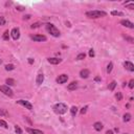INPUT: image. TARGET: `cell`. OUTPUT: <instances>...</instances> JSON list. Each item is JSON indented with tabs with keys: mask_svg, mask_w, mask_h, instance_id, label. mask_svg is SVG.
Here are the masks:
<instances>
[{
	"mask_svg": "<svg viewBox=\"0 0 134 134\" xmlns=\"http://www.w3.org/2000/svg\"><path fill=\"white\" fill-rule=\"evenodd\" d=\"M89 75H90V71L88 69H82L81 72H80V76L82 79H87Z\"/></svg>",
	"mask_w": 134,
	"mask_h": 134,
	"instance_id": "cell-12",
	"label": "cell"
},
{
	"mask_svg": "<svg viewBox=\"0 0 134 134\" xmlns=\"http://www.w3.org/2000/svg\"><path fill=\"white\" fill-rule=\"evenodd\" d=\"M107 16V13L104 10H97V9H93V10H89L86 13V17L90 18V19H97V18H102Z\"/></svg>",
	"mask_w": 134,
	"mask_h": 134,
	"instance_id": "cell-1",
	"label": "cell"
},
{
	"mask_svg": "<svg viewBox=\"0 0 134 134\" xmlns=\"http://www.w3.org/2000/svg\"><path fill=\"white\" fill-rule=\"evenodd\" d=\"M70 113H71L72 116H75L76 113H77V108H76L75 106H72V107L70 108Z\"/></svg>",
	"mask_w": 134,
	"mask_h": 134,
	"instance_id": "cell-18",
	"label": "cell"
},
{
	"mask_svg": "<svg viewBox=\"0 0 134 134\" xmlns=\"http://www.w3.org/2000/svg\"><path fill=\"white\" fill-rule=\"evenodd\" d=\"M124 67L127 69V70H129V71H134V65H133V63L132 62H130V61H126L125 63H124Z\"/></svg>",
	"mask_w": 134,
	"mask_h": 134,
	"instance_id": "cell-10",
	"label": "cell"
},
{
	"mask_svg": "<svg viewBox=\"0 0 134 134\" xmlns=\"http://www.w3.org/2000/svg\"><path fill=\"white\" fill-rule=\"evenodd\" d=\"M5 83L7 84V86H14V85H15V80H13V79L8 77V79H6Z\"/></svg>",
	"mask_w": 134,
	"mask_h": 134,
	"instance_id": "cell-19",
	"label": "cell"
},
{
	"mask_svg": "<svg viewBox=\"0 0 134 134\" xmlns=\"http://www.w3.org/2000/svg\"><path fill=\"white\" fill-rule=\"evenodd\" d=\"M0 115H3V116H8V112H7L5 109H0Z\"/></svg>",
	"mask_w": 134,
	"mask_h": 134,
	"instance_id": "cell-28",
	"label": "cell"
},
{
	"mask_svg": "<svg viewBox=\"0 0 134 134\" xmlns=\"http://www.w3.org/2000/svg\"><path fill=\"white\" fill-rule=\"evenodd\" d=\"M30 15H25L24 17H23V20H28V19H30Z\"/></svg>",
	"mask_w": 134,
	"mask_h": 134,
	"instance_id": "cell-37",
	"label": "cell"
},
{
	"mask_svg": "<svg viewBox=\"0 0 134 134\" xmlns=\"http://www.w3.org/2000/svg\"><path fill=\"white\" fill-rule=\"evenodd\" d=\"M122 119H124V121H130V120H131V114H130V113H126V114H124Z\"/></svg>",
	"mask_w": 134,
	"mask_h": 134,
	"instance_id": "cell-20",
	"label": "cell"
},
{
	"mask_svg": "<svg viewBox=\"0 0 134 134\" xmlns=\"http://www.w3.org/2000/svg\"><path fill=\"white\" fill-rule=\"evenodd\" d=\"M106 134H113V131H112V130H108V131L106 132Z\"/></svg>",
	"mask_w": 134,
	"mask_h": 134,
	"instance_id": "cell-41",
	"label": "cell"
},
{
	"mask_svg": "<svg viewBox=\"0 0 134 134\" xmlns=\"http://www.w3.org/2000/svg\"><path fill=\"white\" fill-rule=\"evenodd\" d=\"M47 61H48V63H50V64H53V65H57V64H59V63H61V59H59V58H48L47 59Z\"/></svg>",
	"mask_w": 134,
	"mask_h": 134,
	"instance_id": "cell-13",
	"label": "cell"
},
{
	"mask_svg": "<svg viewBox=\"0 0 134 134\" xmlns=\"http://www.w3.org/2000/svg\"><path fill=\"white\" fill-rule=\"evenodd\" d=\"M112 68H113V63H112V62H110V63L108 64V66H107V72H108V73H110V72L112 71Z\"/></svg>",
	"mask_w": 134,
	"mask_h": 134,
	"instance_id": "cell-25",
	"label": "cell"
},
{
	"mask_svg": "<svg viewBox=\"0 0 134 134\" xmlns=\"http://www.w3.org/2000/svg\"><path fill=\"white\" fill-rule=\"evenodd\" d=\"M10 36H12V38L14 39V40H18L19 38H20V29L18 28V27H14L12 30H10Z\"/></svg>",
	"mask_w": 134,
	"mask_h": 134,
	"instance_id": "cell-5",
	"label": "cell"
},
{
	"mask_svg": "<svg viewBox=\"0 0 134 134\" xmlns=\"http://www.w3.org/2000/svg\"><path fill=\"white\" fill-rule=\"evenodd\" d=\"M46 30H47L51 36H53V37H55V38L60 37V31H59V29H58L53 24L47 23V24H46Z\"/></svg>",
	"mask_w": 134,
	"mask_h": 134,
	"instance_id": "cell-3",
	"label": "cell"
},
{
	"mask_svg": "<svg viewBox=\"0 0 134 134\" xmlns=\"http://www.w3.org/2000/svg\"><path fill=\"white\" fill-rule=\"evenodd\" d=\"M0 91H1L3 94H5V95H7V96H9V97L14 95L13 90H12L7 85H0Z\"/></svg>",
	"mask_w": 134,
	"mask_h": 134,
	"instance_id": "cell-4",
	"label": "cell"
},
{
	"mask_svg": "<svg viewBox=\"0 0 134 134\" xmlns=\"http://www.w3.org/2000/svg\"><path fill=\"white\" fill-rule=\"evenodd\" d=\"M1 63H2V61H1V60H0V64H1Z\"/></svg>",
	"mask_w": 134,
	"mask_h": 134,
	"instance_id": "cell-42",
	"label": "cell"
},
{
	"mask_svg": "<svg viewBox=\"0 0 134 134\" xmlns=\"http://www.w3.org/2000/svg\"><path fill=\"white\" fill-rule=\"evenodd\" d=\"M17 104H19V105H21V106L25 107V108H26V109H28V110H31V109H32V105H31L28 100L19 99V100H17Z\"/></svg>",
	"mask_w": 134,
	"mask_h": 134,
	"instance_id": "cell-6",
	"label": "cell"
},
{
	"mask_svg": "<svg viewBox=\"0 0 134 134\" xmlns=\"http://www.w3.org/2000/svg\"><path fill=\"white\" fill-rule=\"evenodd\" d=\"M94 55H95V53H94V50L91 48V49L89 50V57H90V58H93Z\"/></svg>",
	"mask_w": 134,
	"mask_h": 134,
	"instance_id": "cell-33",
	"label": "cell"
},
{
	"mask_svg": "<svg viewBox=\"0 0 134 134\" xmlns=\"http://www.w3.org/2000/svg\"><path fill=\"white\" fill-rule=\"evenodd\" d=\"M134 87V80H131L130 82H129V88H133Z\"/></svg>",
	"mask_w": 134,
	"mask_h": 134,
	"instance_id": "cell-36",
	"label": "cell"
},
{
	"mask_svg": "<svg viewBox=\"0 0 134 134\" xmlns=\"http://www.w3.org/2000/svg\"><path fill=\"white\" fill-rule=\"evenodd\" d=\"M31 40H34L36 42H43V41H46L47 38L44 35H34V36H31Z\"/></svg>",
	"mask_w": 134,
	"mask_h": 134,
	"instance_id": "cell-7",
	"label": "cell"
},
{
	"mask_svg": "<svg viewBox=\"0 0 134 134\" xmlns=\"http://www.w3.org/2000/svg\"><path fill=\"white\" fill-rule=\"evenodd\" d=\"M87 109H88L87 106H85L84 108H82V110H81V114H85V113L87 112Z\"/></svg>",
	"mask_w": 134,
	"mask_h": 134,
	"instance_id": "cell-35",
	"label": "cell"
},
{
	"mask_svg": "<svg viewBox=\"0 0 134 134\" xmlns=\"http://www.w3.org/2000/svg\"><path fill=\"white\" fill-rule=\"evenodd\" d=\"M94 81H95V82H99V81H100V77H99V76H95Z\"/></svg>",
	"mask_w": 134,
	"mask_h": 134,
	"instance_id": "cell-40",
	"label": "cell"
},
{
	"mask_svg": "<svg viewBox=\"0 0 134 134\" xmlns=\"http://www.w3.org/2000/svg\"><path fill=\"white\" fill-rule=\"evenodd\" d=\"M28 63H29V64H32V63H34V59L28 58Z\"/></svg>",
	"mask_w": 134,
	"mask_h": 134,
	"instance_id": "cell-39",
	"label": "cell"
},
{
	"mask_svg": "<svg viewBox=\"0 0 134 134\" xmlns=\"http://www.w3.org/2000/svg\"><path fill=\"white\" fill-rule=\"evenodd\" d=\"M115 98H116L117 100H121V99H122V94H121V92H117V93L115 94Z\"/></svg>",
	"mask_w": 134,
	"mask_h": 134,
	"instance_id": "cell-27",
	"label": "cell"
},
{
	"mask_svg": "<svg viewBox=\"0 0 134 134\" xmlns=\"http://www.w3.org/2000/svg\"><path fill=\"white\" fill-rule=\"evenodd\" d=\"M125 4H126V6H127L129 9H133V8H134V3H130V4L125 3Z\"/></svg>",
	"mask_w": 134,
	"mask_h": 134,
	"instance_id": "cell-32",
	"label": "cell"
},
{
	"mask_svg": "<svg viewBox=\"0 0 134 134\" xmlns=\"http://www.w3.org/2000/svg\"><path fill=\"white\" fill-rule=\"evenodd\" d=\"M67 80H68V75L67 74H65V73H63V74H61V75H59L58 77H57V83L58 84H64V83H66L67 82Z\"/></svg>",
	"mask_w": 134,
	"mask_h": 134,
	"instance_id": "cell-8",
	"label": "cell"
},
{
	"mask_svg": "<svg viewBox=\"0 0 134 134\" xmlns=\"http://www.w3.org/2000/svg\"><path fill=\"white\" fill-rule=\"evenodd\" d=\"M115 87H116V82H115V81H112V82H111V83L109 84V90L113 91Z\"/></svg>",
	"mask_w": 134,
	"mask_h": 134,
	"instance_id": "cell-22",
	"label": "cell"
},
{
	"mask_svg": "<svg viewBox=\"0 0 134 134\" xmlns=\"http://www.w3.org/2000/svg\"><path fill=\"white\" fill-rule=\"evenodd\" d=\"M15 69V66L13 65V64H7V65H5V70L6 71H12V70H14Z\"/></svg>",
	"mask_w": 134,
	"mask_h": 134,
	"instance_id": "cell-21",
	"label": "cell"
},
{
	"mask_svg": "<svg viewBox=\"0 0 134 134\" xmlns=\"http://www.w3.org/2000/svg\"><path fill=\"white\" fill-rule=\"evenodd\" d=\"M125 39H126L129 43H133V42H134V40H133V38H132V37H128V36H126V37H125Z\"/></svg>",
	"mask_w": 134,
	"mask_h": 134,
	"instance_id": "cell-31",
	"label": "cell"
},
{
	"mask_svg": "<svg viewBox=\"0 0 134 134\" xmlns=\"http://www.w3.org/2000/svg\"><path fill=\"white\" fill-rule=\"evenodd\" d=\"M25 130H26V132L29 133V134H44L42 131H40V130H38V129H34V128H26Z\"/></svg>",
	"mask_w": 134,
	"mask_h": 134,
	"instance_id": "cell-11",
	"label": "cell"
},
{
	"mask_svg": "<svg viewBox=\"0 0 134 134\" xmlns=\"http://www.w3.org/2000/svg\"><path fill=\"white\" fill-rule=\"evenodd\" d=\"M111 15L112 16H122V13L121 12H118V10H112L111 12Z\"/></svg>",
	"mask_w": 134,
	"mask_h": 134,
	"instance_id": "cell-26",
	"label": "cell"
},
{
	"mask_svg": "<svg viewBox=\"0 0 134 134\" xmlns=\"http://www.w3.org/2000/svg\"><path fill=\"white\" fill-rule=\"evenodd\" d=\"M53 111L57 113V114H60V115H62V114H65L66 112H67V105L66 104H64V103H58V104H55L54 106H53Z\"/></svg>",
	"mask_w": 134,
	"mask_h": 134,
	"instance_id": "cell-2",
	"label": "cell"
},
{
	"mask_svg": "<svg viewBox=\"0 0 134 134\" xmlns=\"http://www.w3.org/2000/svg\"><path fill=\"white\" fill-rule=\"evenodd\" d=\"M125 134H127V133H125Z\"/></svg>",
	"mask_w": 134,
	"mask_h": 134,
	"instance_id": "cell-43",
	"label": "cell"
},
{
	"mask_svg": "<svg viewBox=\"0 0 134 134\" xmlns=\"http://www.w3.org/2000/svg\"><path fill=\"white\" fill-rule=\"evenodd\" d=\"M85 57H86V54L84 53V52H81V53H79L77 55H76V60H84L85 59Z\"/></svg>",
	"mask_w": 134,
	"mask_h": 134,
	"instance_id": "cell-24",
	"label": "cell"
},
{
	"mask_svg": "<svg viewBox=\"0 0 134 134\" xmlns=\"http://www.w3.org/2000/svg\"><path fill=\"white\" fill-rule=\"evenodd\" d=\"M120 24H121L122 26H126V27L131 28V29L134 28V24H133L131 21H129V20H121V21H120Z\"/></svg>",
	"mask_w": 134,
	"mask_h": 134,
	"instance_id": "cell-9",
	"label": "cell"
},
{
	"mask_svg": "<svg viewBox=\"0 0 134 134\" xmlns=\"http://www.w3.org/2000/svg\"><path fill=\"white\" fill-rule=\"evenodd\" d=\"M43 82H44V74H43V73H39V74L37 75L36 83H37V85H41Z\"/></svg>",
	"mask_w": 134,
	"mask_h": 134,
	"instance_id": "cell-14",
	"label": "cell"
},
{
	"mask_svg": "<svg viewBox=\"0 0 134 134\" xmlns=\"http://www.w3.org/2000/svg\"><path fill=\"white\" fill-rule=\"evenodd\" d=\"M68 90H70V91H72V90H75L76 88H77V82H71L69 85H68Z\"/></svg>",
	"mask_w": 134,
	"mask_h": 134,
	"instance_id": "cell-15",
	"label": "cell"
},
{
	"mask_svg": "<svg viewBox=\"0 0 134 134\" xmlns=\"http://www.w3.org/2000/svg\"><path fill=\"white\" fill-rule=\"evenodd\" d=\"M93 128H94L96 131H100V130L103 129V124H102V122H99V121H96V122H94Z\"/></svg>",
	"mask_w": 134,
	"mask_h": 134,
	"instance_id": "cell-16",
	"label": "cell"
},
{
	"mask_svg": "<svg viewBox=\"0 0 134 134\" xmlns=\"http://www.w3.org/2000/svg\"><path fill=\"white\" fill-rule=\"evenodd\" d=\"M5 24V19H4V17H0V26H2V25H4Z\"/></svg>",
	"mask_w": 134,
	"mask_h": 134,
	"instance_id": "cell-34",
	"label": "cell"
},
{
	"mask_svg": "<svg viewBox=\"0 0 134 134\" xmlns=\"http://www.w3.org/2000/svg\"><path fill=\"white\" fill-rule=\"evenodd\" d=\"M15 131H16V133H18V134H21L22 133V130H21V128L19 127V126H15Z\"/></svg>",
	"mask_w": 134,
	"mask_h": 134,
	"instance_id": "cell-29",
	"label": "cell"
},
{
	"mask_svg": "<svg viewBox=\"0 0 134 134\" xmlns=\"http://www.w3.org/2000/svg\"><path fill=\"white\" fill-rule=\"evenodd\" d=\"M38 27H40V23L39 22H36V23H34V24H31L30 25V28H38Z\"/></svg>",
	"mask_w": 134,
	"mask_h": 134,
	"instance_id": "cell-30",
	"label": "cell"
},
{
	"mask_svg": "<svg viewBox=\"0 0 134 134\" xmlns=\"http://www.w3.org/2000/svg\"><path fill=\"white\" fill-rule=\"evenodd\" d=\"M2 39H3L4 41H8V40H9V31H8V30H5V31L3 32Z\"/></svg>",
	"mask_w": 134,
	"mask_h": 134,
	"instance_id": "cell-17",
	"label": "cell"
},
{
	"mask_svg": "<svg viewBox=\"0 0 134 134\" xmlns=\"http://www.w3.org/2000/svg\"><path fill=\"white\" fill-rule=\"evenodd\" d=\"M0 127H1V128H4V129H7V128H8L6 121H5V120H2V119H0Z\"/></svg>",
	"mask_w": 134,
	"mask_h": 134,
	"instance_id": "cell-23",
	"label": "cell"
},
{
	"mask_svg": "<svg viewBox=\"0 0 134 134\" xmlns=\"http://www.w3.org/2000/svg\"><path fill=\"white\" fill-rule=\"evenodd\" d=\"M16 9L21 12V10H23V9H24V7H23V6H17V7H16Z\"/></svg>",
	"mask_w": 134,
	"mask_h": 134,
	"instance_id": "cell-38",
	"label": "cell"
}]
</instances>
